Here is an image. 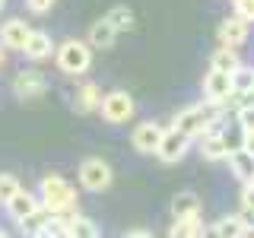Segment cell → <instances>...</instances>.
I'll list each match as a JSON object with an SVG mask.
<instances>
[{
  "label": "cell",
  "mask_w": 254,
  "mask_h": 238,
  "mask_svg": "<svg viewBox=\"0 0 254 238\" xmlns=\"http://www.w3.org/2000/svg\"><path fill=\"white\" fill-rule=\"evenodd\" d=\"M54 63L61 67V73L67 76H83L92 67V48L79 38H67L54 48Z\"/></svg>",
  "instance_id": "3957f363"
},
{
  "label": "cell",
  "mask_w": 254,
  "mask_h": 238,
  "mask_svg": "<svg viewBox=\"0 0 254 238\" xmlns=\"http://www.w3.org/2000/svg\"><path fill=\"white\" fill-rule=\"evenodd\" d=\"M172 213L175 219H185V216H200V197L194 190H178L172 197Z\"/></svg>",
  "instance_id": "ac0fdd59"
},
{
  "label": "cell",
  "mask_w": 254,
  "mask_h": 238,
  "mask_svg": "<svg viewBox=\"0 0 254 238\" xmlns=\"http://www.w3.org/2000/svg\"><path fill=\"white\" fill-rule=\"evenodd\" d=\"M95 111H99L108 124H127L133 118V111H137V102H133L130 92L111 89V92L102 95V102H99V108H95Z\"/></svg>",
  "instance_id": "277c9868"
},
{
  "label": "cell",
  "mask_w": 254,
  "mask_h": 238,
  "mask_svg": "<svg viewBox=\"0 0 254 238\" xmlns=\"http://www.w3.org/2000/svg\"><path fill=\"white\" fill-rule=\"evenodd\" d=\"M38 203H45L54 213H73L76 210V187L61 175H45L38 184Z\"/></svg>",
  "instance_id": "7a4b0ae2"
},
{
  "label": "cell",
  "mask_w": 254,
  "mask_h": 238,
  "mask_svg": "<svg viewBox=\"0 0 254 238\" xmlns=\"http://www.w3.org/2000/svg\"><path fill=\"white\" fill-rule=\"evenodd\" d=\"M210 67L213 70H222V73H235V70L242 67V58H238L235 48H222L219 45V51L210 58Z\"/></svg>",
  "instance_id": "7402d4cb"
},
{
  "label": "cell",
  "mask_w": 254,
  "mask_h": 238,
  "mask_svg": "<svg viewBox=\"0 0 254 238\" xmlns=\"http://www.w3.org/2000/svg\"><path fill=\"white\" fill-rule=\"evenodd\" d=\"M0 238H13V235H10V232H3V229H0Z\"/></svg>",
  "instance_id": "d590c367"
},
{
  "label": "cell",
  "mask_w": 254,
  "mask_h": 238,
  "mask_svg": "<svg viewBox=\"0 0 254 238\" xmlns=\"http://www.w3.org/2000/svg\"><path fill=\"white\" fill-rule=\"evenodd\" d=\"M235 121H238V130L251 133V130H254V105H245V108H238Z\"/></svg>",
  "instance_id": "83f0119b"
},
{
  "label": "cell",
  "mask_w": 254,
  "mask_h": 238,
  "mask_svg": "<svg viewBox=\"0 0 254 238\" xmlns=\"http://www.w3.org/2000/svg\"><path fill=\"white\" fill-rule=\"evenodd\" d=\"M0 67H3V45H0Z\"/></svg>",
  "instance_id": "8d00e7d4"
},
{
  "label": "cell",
  "mask_w": 254,
  "mask_h": 238,
  "mask_svg": "<svg viewBox=\"0 0 254 238\" xmlns=\"http://www.w3.org/2000/svg\"><path fill=\"white\" fill-rule=\"evenodd\" d=\"M248 29H251V26H248V22H242L238 16L222 19V22H219V32H216V35H219V45H222V48H235V51H238V48L248 42Z\"/></svg>",
  "instance_id": "30bf717a"
},
{
  "label": "cell",
  "mask_w": 254,
  "mask_h": 238,
  "mask_svg": "<svg viewBox=\"0 0 254 238\" xmlns=\"http://www.w3.org/2000/svg\"><path fill=\"white\" fill-rule=\"evenodd\" d=\"M235 95L232 89V73H222V70H213L203 76V102H213V105H229V99Z\"/></svg>",
  "instance_id": "8992f818"
},
{
  "label": "cell",
  "mask_w": 254,
  "mask_h": 238,
  "mask_svg": "<svg viewBox=\"0 0 254 238\" xmlns=\"http://www.w3.org/2000/svg\"><path fill=\"white\" fill-rule=\"evenodd\" d=\"M197 149H200V156L206 159V162H222L229 153H226V146H222V137L219 133H203V137H197Z\"/></svg>",
  "instance_id": "d6986e66"
},
{
  "label": "cell",
  "mask_w": 254,
  "mask_h": 238,
  "mask_svg": "<svg viewBox=\"0 0 254 238\" xmlns=\"http://www.w3.org/2000/svg\"><path fill=\"white\" fill-rule=\"evenodd\" d=\"M102 102V89L95 83H79L76 92H73V108L79 111V115H89V111L99 108Z\"/></svg>",
  "instance_id": "2e32d148"
},
{
  "label": "cell",
  "mask_w": 254,
  "mask_h": 238,
  "mask_svg": "<svg viewBox=\"0 0 254 238\" xmlns=\"http://www.w3.org/2000/svg\"><path fill=\"white\" fill-rule=\"evenodd\" d=\"M67 232L73 238H95L99 235V226H95V219L83 216V213H73V219L67 222Z\"/></svg>",
  "instance_id": "603a6c76"
},
{
  "label": "cell",
  "mask_w": 254,
  "mask_h": 238,
  "mask_svg": "<svg viewBox=\"0 0 254 238\" xmlns=\"http://www.w3.org/2000/svg\"><path fill=\"white\" fill-rule=\"evenodd\" d=\"M242 149L254 156V130H251V133H245V143H242Z\"/></svg>",
  "instance_id": "1f68e13d"
},
{
  "label": "cell",
  "mask_w": 254,
  "mask_h": 238,
  "mask_svg": "<svg viewBox=\"0 0 254 238\" xmlns=\"http://www.w3.org/2000/svg\"><path fill=\"white\" fill-rule=\"evenodd\" d=\"M238 203H242V213H254V181H251V184H242Z\"/></svg>",
  "instance_id": "f546056e"
},
{
  "label": "cell",
  "mask_w": 254,
  "mask_h": 238,
  "mask_svg": "<svg viewBox=\"0 0 254 238\" xmlns=\"http://www.w3.org/2000/svg\"><path fill=\"white\" fill-rule=\"evenodd\" d=\"M32 35V26L26 19H19V16H13V19H6L3 26H0V45L10 48V51H22Z\"/></svg>",
  "instance_id": "9c48e42d"
},
{
  "label": "cell",
  "mask_w": 254,
  "mask_h": 238,
  "mask_svg": "<svg viewBox=\"0 0 254 238\" xmlns=\"http://www.w3.org/2000/svg\"><path fill=\"white\" fill-rule=\"evenodd\" d=\"M232 89L235 92H245V89H254V70L251 67H238L235 73H232Z\"/></svg>",
  "instance_id": "d4e9b609"
},
{
  "label": "cell",
  "mask_w": 254,
  "mask_h": 238,
  "mask_svg": "<svg viewBox=\"0 0 254 238\" xmlns=\"http://www.w3.org/2000/svg\"><path fill=\"white\" fill-rule=\"evenodd\" d=\"M51 238H73L67 229H51Z\"/></svg>",
  "instance_id": "d6a6232c"
},
{
  "label": "cell",
  "mask_w": 254,
  "mask_h": 238,
  "mask_svg": "<svg viewBox=\"0 0 254 238\" xmlns=\"http://www.w3.org/2000/svg\"><path fill=\"white\" fill-rule=\"evenodd\" d=\"M115 42H118V32L111 29L105 19H99V22H92V26H89V42H86L89 48H99V51H105V48H111Z\"/></svg>",
  "instance_id": "ffe728a7"
},
{
  "label": "cell",
  "mask_w": 254,
  "mask_h": 238,
  "mask_svg": "<svg viewBox=\"0 0 254 238\" xmlns=\"http://www.w3.org/2000/svg\"><path fill=\"white\" fill-rule=\"evenodd\" d=\"M121 238H153L149 232H127V235H121Z\"/></svg>",
  "instance_id": "836d02e7"
},
{
  "label": "cell",
  "mask_w": 254,
  "mask_h": 238,
  "mask_svg": "<svg viewBox=\"0 0 254 238\" xmlns=\"http://www.w3.org/2000/svg\"><path fill=\"white\" fill-rule=\"evenodd\" d=\"M203 235V222L200 216H185V219H175L169 229V238H200Z\"/></svg>",
  "instance_id": "44dd1931"
},
{
  "label": "cell",
  "mask_w": 254,
  "mask_h": 238,
  "mask_svg": "<svg viewBox=\"0 0 254 238\" xmlns=\"http://www.w3.org/2000/svg\"><path fill=\"white\" fill-rule=\"evenodd\" d=\"M251 70H254V67H251Z\"/></svg>",
  "instance_id": "ab89813d"
},
{
  "label": "cell",
  "mask_w": 254,
  "mask_h": 238,
  "mask_svg": "<svg viewBox=\"0 0 254 238\" xmlns=\"http://www.w3.org/2000/svg\"><path fill=\"white\" fill-rule=\"evenodd\" d=\"M105 22L115 32H127L133 26V10H130V6H111L108 16H105Z\"/></svg>",
  "instance_id": "cb8c5ba5"
},
{
  "label": "cell",
  "mask_w": 254,
  "mask_h": 238,
  "mask_svg": "<svg viewBox=\"0 0 254 238\" xmlns=\"http://www.w3.org/2000/svg\"><path fill=\"white\" fill-rule=\"evenodd\" d=\"M210 229H213V235H216V238H248V222H245L242 213L219 216Z\"/></svg>",
  "instance_id": "4fadbf2b"
},
{
  "label": "cell",
  "mask_w": 254,
  "mask_h": 238,
  "mask_svg": "<svg viewBox=\"0 0 254 238\" xmlns=\"http://www.w3.org/2000/svg\"><path fill=\"white\" fill-rule=\"evenodd\" d=\"M219 137H222V146H226V153H235V149H242V143H245V130H226L222 127L219 130Z\"/></svg>",
  "instance_id": "4316f807"
},
{
  "label": "cell",
  "mask_w": 254,
  "mask_h": 238,
  "mask_svg": "<svg viewBox=\"0 0 254 238\" xmlns=\"http://www.w3.org/2000/svg\"><path fill=\"white\" fill-rule=\"evenodd\" d=\"M190 137H185L181 130H175V127H169V130H162V140H159V146H156V156L162 159V162H178V159H185L188 156V149H190Z\"/></svg>",
  "instance_id": "52a82bcc"
},
{
  "label": "cell",
  "mask_w": 254,
  "mask_h": 238,
  "mask_svg": "<svg viewBox=\"0 0 254 238\" xmlns=\"http://www.w3.org/2000/svg\"><path fill=\"white\" fill-rule=\"evenodd\" d=\"M22 184H19V178L16 175H10V172H0V203H6L10 197L19 190Z\"/></svg>",
  "instance_id": "484cf974"
},
{
  "label": "cell",
  "mask_w": 254,
  "mask_h": 238,
  "mask_svg": "<svg viewBox=\"0 0 254 238\" xmlns=\"http://www.w3.org/2000/svg\"><path fill=\"white\" fill-rule=\"evenodd\" d=\"M229 169H232V175L242 184H251L254 181V156L245 153V149H235V153H229Z\"/></svg>",
  "instance_id": "e0dca14e"
},
{
  "label": "cell",
  "mask_w": 254,
  "mask_h": 238,
  "mask_svg": "<svg viewBox=\"0 0 254 238\" xmlns=\"http://www.w3.org/2000/svg\"><path fill=\"white\" fill-rule=\"evenodd\" d=\"M162 130H165V127H159L156 121H140L137 127H133V133H130L133 149L143 153V156H153L156 146H159V140H162Z\"/></svg>",
  "instance_id": "ba28073f"
},
{
  "label": "cell",
  "mask_w": 254,
  "mask_h": 238,
  "mask_svg": "<svg viewBox=\"0 0 254 238\" xmlns=\"http://www.w3.org/2000/svg\"><path fill=\"white\" fill-rule=\"evenodd\" d=\"M51 222H54V210H48L45 203H38L32 213H26V216L19 219V229H22V235H42L51 229Z\"/></svg>",
  "instance_id": "7c38bea8"
},
{
  "label": "cell",
  "mask_w": 254,
  "mask_h": 238,
  "mask_svg": "<svg viewBox=\"0 0 254 238\" xmlns=\"http://www.w3.org/2000/svg\"><path fill=\"white\" fill-rule=\"evenodd\" d=\"M172 127L181 130L185 137L197 140L203 133H219L222 130V105H213V102H203V105H188L181 108L178 115L172 118Z\"/></svg>",
  "instance_id": "6da1fadb"
},
{
  "label": "cell",
  "mask_w": 254,
  "mask_h": 238,
  "mask_svg": "<svg viewBox=\"0 0 254 238\" xmlns=\"http://www.w3.org/2000/svg\"><path fill=\"white\" fill-rule=\"evenodd\" d=\"M32 238H51V229H48V232H42V235H32Z\"/></svg>",
  "instance_id": "e575fe53"
},
{
  "label": "cell",
  "mask_w": 254,
  "mask_h": 238,
  "mask_svg": "<svg viewBox=\"0 0 254 238\" xmlns=\"http://www.w3.org/2000/svg\"><path fill=\"white\" fill-rule=\"evenodd\" d=\"M3 206H6V213H10V219H13V222H19L22 216H26V213H32V210L38 206V197L32 194V190L19 187V190H16V194L10 197V200L3 203Z\"/></svg>",
  "instance_id": "9a60e30c"
},
{
  "label": "cell",
  "mask_w": 254,
  "mask_h": 238,
  "mask_svg": "<svg viewBox=\"0 0 254 238\" xmlns=\"http://www.w3.org/2000/svg\"><path fill=\"white\" fill-rule=\"evenodd\" d=\"M26 58L29 60H48V58H54V42H51V35L42 29H32V35H29V42H26Z\"/></svg>",
  "instance_id": "5bb4252c"
},
{
  "label": "cell",
  "mask_w": 254,
  "mask_h": 238,
  "mask_svg": "<svg viewBox=\"0 0 254 238\" xmlns=\"http://www.w3.org/2000/svg\"><path fill=\"white\" fill-rule=\"evenodd\" d=\"M235 16L251 26L254 22V0H235Z\"/></svg>",
  "instance_id": "f1b7e54d"
},
{
  "label": "cell",
  "mask_w": 254,
  "mask_h": 238,
  "mask_svg": "<svg viewBox=\"0 0 254 238\" xmlns=\"http://www.w3.org/2000/svg\"><path fill=\"white\" fill-rule=\"evenodd\" d=\"M111 181H115V172H111V165L105 159H86L83 165H79V184L86 190H92V194H99V190H108Z\"/></svg>",
  "instance_id": "5b68a950"
},
{
  "label": "cell",
  "mask_w": 254,
  "mask_h": 238,
  "mask_svg": "<svg viewBox=\"0 0 254 238\" xmlns=\"http://www.w3.org/2000/svg\"><path fill=\"white\" fill-rule=\"evenodd\" d=\"M95 238H102V235H95Z\"/></svg>",
  "instance_id": "f35d334b"
},
{
  "label": "cell",
  "mask_w": 254,
  "mask_h": 238,
  "mask_svg": "<svg viewBox=\"0 0 254 238\" xmlns=\"http://www.w3.org/2000/svg\"><path fill=\"white\" fill-rule=\"evenodd\" d=\"M26 6H29L32 13H48L54 6V0H26Z\"/></svg>",
  "instance_id": "4dcf8cb0"
},
{
  "label": "cell",
  "mask_w": 254,
  "mask_h": 238,
  "mask_svg": "<svg viewBox=\"0 0 254 238\" xmlns=\"http://www.w3.org/2000/svg\"><path fill=\"white\" fill-rule=\"evenodd\" d=\"M48 83L42 73H35V70H22L19 76L13 79V92L16 99H38V95H45Z\"/></svg>",
  "instance_id": "8fae6325"
},
{
  "label": "cell",
  "mask_w": 254,
  "mask_h": 238,
  "mask_svg": "<svg viewBox=\"0 0 254 238\" xmlns=\"http://www.w3.org/2000/svg\"><path fill=\"white\" fill-rule=\"evenodd\" d=\"M3 3H6V0H0V10H3Z\"/></svg>",
  "instance_id": "74e56055"
}]
</instances>
